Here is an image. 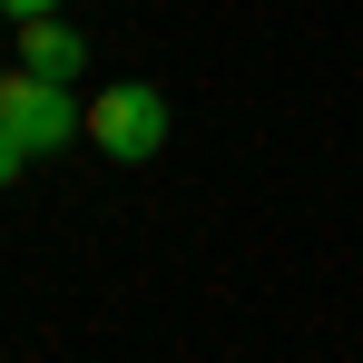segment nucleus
<instances>
[{
    "label": "nucleus",
    "instance_id": "2",
    "mask_svg": "<svg viewBox=\"0 0 363 363\" xmlns=\"http://www.w3.org/2000/svg\"><path fill=\"white\" fill-rule=\"evenodd\" d=\"M89 138H99V157H157L167 147V99L147 89V79H118V89H99L89 99Z\"/></svg>",
    "mask_w": 363,
    "mask_h": 363
},
{
    "label": "nucleus",
    "instance_id": "6",
    "mask_svg": "<svg viewBox=\"0 0 363 363\" xmlns=\"http://www.w3.org/2000/svg\"><path fill=\"white\" fill-rule=\"evenodd\" d=\"M0 20H10V10H0Z\"/></svg>",
    "mask_w": 363,
    "mask_h": 363
},
{
    "label": "nucleus",
    "instance_id": "5",
    "mask_svg": "<svg viewBox=\"0 0 363 363\" xmlns=\"http://www.w3.org/2000/svg\"><path fill=\"white\" fill-rule=\"evenodd\" d=\"M20 167H30V157H20V147H10V138H0V186H10V177H20Z\"/></svg>",
    "mask_w": 363,
    "mask_h": 363
},
{
    "label": "nucleus",
    "instance_id": "1",
    "mask_svg": "<svg viewBox=\"0 0 363 363\" xmlns=\"http://www.w3.org/2000/svg\"><path fill=\"white\" fill-rule=\"evenodd\" d=\"M0 138H10L20 157H60L69 138H79V99H69L60 79L10 69V79H0Z\"/></svg>",
    "mask_w": 363,
    "mask_h": 363
},
{
    "label": "nucleus",
    "instance_id": "3",
    "mask_svg": "<svg viewBox=\"0 0 363 363\" xmlns=\"http://www.w3.org/2000/svg\"><path fill=\"white\" fill-rule=\"evenodd\" d=\"M20 69H30V79H79V69H89V40H79V30H69L60 10H50V20H20Z\"/></svg>",
    "mask_w": 363,
    "mask_h": 363
},
{
    "label": "nucleus",
    "instance_id": "4",
    "mask_svg": "<svg viewBox=\"0 0 363 363\" xmlns=\"http://www.w3.org/2000/svg\"><path fill=\"white\" fill-rule=\"evenodd\" d=\"M0 10H10V20H50L60 0H0Z\"/></svg>",
    "mask_w": 363,
    "mask_h": 363
}]
</instances>
